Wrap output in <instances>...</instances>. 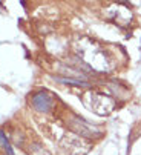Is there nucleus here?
Instances as JSON below:
<instances>
[{"label":"nucleus","instance_id":"obj_1","mask_svg":"<svg viewBox=\"0 0 141 155\" xmlns=\"http://www.w3.org/2000/svg\"><path fill=\"white\" fill-rule=\"evenodd\" d=\"M69 127L74 132H77V134L87 137V138H97V137H101V134H103L100 126H95V124H92V123H89L83 118H78V117H74L70 120Z\"/></svg>","mask_w":141,"mask_h":155},{"label":"nucleus","instance_id":"obj_2","mask_svg":"<svg viewBox=\"0 0 141 155\" xmlns=\"http://www.w3.org/2000/svg\"><path fill=\"white\" fill-rule=\"evenodd\" d=\"M93 112H97L100 115H107L112 112V109L115 107V101L104 95V94H92L90 95V106H89Z\"/></svg>","mask_w":141,"mask_h":155},{"label":"nucleus","instance_id":"obj_3","mask_svg":"<svg viewBox=\"0 0 141 155\" xmlns=\"http://www.w3.org/2000/svg\"><path fill=\"white\" fill-rule=\"evenodd\" d=\"M32 106L40 112H48L54 106V97L48 91H40L32 95Z\"/></svg>","mask_w":141,"mask_h":155},{"label":"nucleus","instance_id":"obj_4","mask_svg":"<svg viewBox=\"0 0 141 155\" xmlns=\"http://www.w3.org/2000/svg\"><path fill=\"white\" fill-rule=\"evenodd\" d=\"M0 144H2V147L5 149L6 155H14V150H12V147H11V144H9V140L6 138L5 132H3L2 129H0Z\"/></svg>","mask_w":141,"mask_h":155},{"label":"nucleus","instance_id":"obj_5","mask_svg":"<svg viewBox=\"0 0 141 155\" xmlns=\"http://www.w3.org/2000/svg\"><path fill=\"white\" fill-rule=\"evenodd\" d=\"M32 155H49L46 150H43L40 146H34L32 147Z\"/></svg>","mask_w":141,"mask_h":155}]
</instances>
